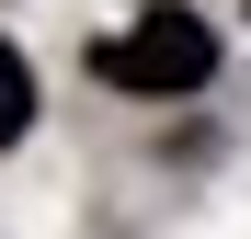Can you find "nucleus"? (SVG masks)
Returning a JSON list of instances; mask_svg holds the SVG:
<instances>
[{"label":"nucleus","instance_id":"obj_2","mask_svg":"<svg viewBox=\"0 0 251 239\" xmlns=\"http://www.w3.org/2000/svg\"><path fill=\"white\" fill-rule=\"evenodd\" d=\"M23 126H34V68H23V46H0V148Z\"/></svg>","mask_w":251,"mask_h":239},{"label":"nucleus","instance_id":"obj_1","mask_svg":"<svg viewBox=\"0 0 251 239\" xmlns=\"http://www.w3.org/2000/svg\"><path fill=\"white\" fill-rule=\"evenodd\" d=\"M92 68L114 80V91H194L205 68H217V34H205L194 12H137L126 34H103Z\"/></svg>","mask_w":251,"mask_h":239}]
</instances>
